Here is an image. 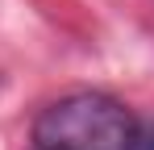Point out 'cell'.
<instances>
[{"instance_id":"obj_2","label":"cell","mask_w":154,"mask_h":150,"mask_svg":"<svg viewBox=\"0 0 154 150\" xmlns=\"http://www.w3.org/2000/svg\"><path fill=\"white\" fill-rule=\"evenodd\" d=\"M137 150H154V129L146 133V138H137Z\"/></svg>"},{"instance_id":"obj_1","label":"cell","mask_w":154,"mask_h":150,"mask_svg":"<svg viewBox=\"0 0 154 150\" xmlns=\"http://www.w3.org/2000/svg\"><path fill=\"white\" fill-rule=\"evenodd\" d=\"M137 117L104 92H71L33 121L38 150H137Z\"/></svg>"}]
</instances>
